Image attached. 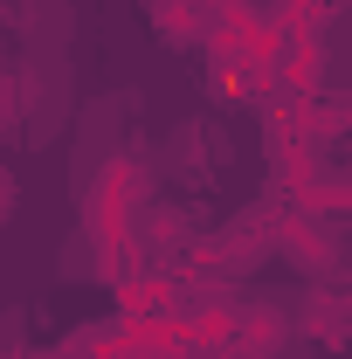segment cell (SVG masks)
<instances>
[{"label": "cell", "mask_w": 352, "mask_h": 359, "mask_svg": "<svg viewBox=\"0 0 352 359\" xmlns=\"http://www.w3.org/2000/svg\"><path fill=\"white\" fill-rule=\"evenodd\" d=\"M269 242H276V235H269V215L249 208V215H235V222L215 235V269L221 276H242L256 256H269Z\"/></svg>", "instance_id": "1"}, {"label": "cell", "mask_w": 352, "mask_h": 359, "mask_svg": "<svg viewBox=\"0 0 352 359\" xmlns=\"http://www.w3.org/2000/svg\"><path fill=\"white\" fill-rule=\"evenodd\" d=\"M290 346V311L283 304H242L235 311V353H256V359H269V353H283Z\"/></svg>", "instance_id": "2"}, {"label": "cell", "mask_w": 352, "mask_h": 359, "mask_svg": "<svg viewBox=\"0 0 352 359\" xmlns=\"http://www.w3.org/2000/svg\"><path fill=\"white\" fill-rule=\"evenodd\" d=\"M145 21H152V35L173 48H194L208 35V0H145Z\"/></svg>", "instance_id": "3"}, {"label": "cell", "mask_w": 352, "mask_h": 359, "mask_svg": "<svg viewBox=\"0 0 352 359\" xmlns=\"http://www.w3.org/2000/svg\"><path fill=\"white\" fill-rule=\"evenodd\" d=\"M283 256H290L297 269H339L346 242H339V228H332V222H297L290 235H283Z\"/></svg>", "instance_id": "4"}, {"label": "cell", "mask_w": 352, "mask_h": 359, "mask_svg": "<svg viewBox=\"0 0 352 359\" xmlns=\"http://www.w3.org/2000/svg\"><path fill=\"white\" fill-rule=\"evenodd\" d=\"M14 208H21V187H14V173L0 166V228L14 222Z\"/></svg>", "instance_id": "5"}, {"label": "cell", "mask_w": 352, "mask_h": 359, "mask_svg": "<svg viewBox=\"0 0 352 359\" xmlns=\"http://www.w3.org/2000/svg\"><path fill=\"white\" fill-rule=\"evenodd\" d=\"M228 359H256V353H228Z\"/></svg>", "instance_id": "6"}]
</instances>
